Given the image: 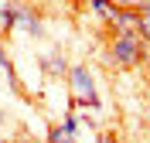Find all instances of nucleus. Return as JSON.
Listing matches in <instances>:
<instances>
[{"mask_svg":"<svg viewBox=\"0 0 150 143\" xmlns=\"http://www.w3.org/2000/svg\"><path fill=\"white\" fill-rule=\"evenodd\" d=\"M72 143H79V140H72Z\"/></svg>","mask_w":150,"mask_h":143,"instance_id":"nucleus-13","label":"nucleus"},{"mask_svg":"<svg viewBox=\"0 0 150 143\" xmlns=\"http://www.w3.org/2000/svg\"><path fill=\"white\" fill-rule=\"evenodd\" d=\"M147 55H150V48L143 44L140 34H112V38H109V58H112L120 68H137V65H143Z\"/></svg>","mask_w":150,"mask_h":143,"instance_id":"nucleus-1","label":"nucleus"},{"mask_svg":"<svg viewBox=\"0 0 150 143\" xmlns=\"http://www.w3.org/2000/svg\"><path fill=\"white\" fill-rule=\"evenodd\" d=\"M0 72H4V78H7V85H10V89H21V82H17V72H14V61L7 58L4 44H0Z\"/></svg>","mask_w":150,"mask_h":143,"instance_id":"nucleus-8","label":"nucleus"},{"mask_svg":"<svg viewBox=\"0 0 150 143\" xmlns=\"http://www.w3.org/2000/svg\"><path fill=\"white\" fill-rule=\"evenodd\" d=\"M65 85L72 102H89V106H103L99 99V89H96V75L89 72V65H72L65 75Z\"/></svg>","mask_w":150,"mask_h":143,"instance_id":"nucleus-2","label":"nucleus"},{"mask_svg":"<svg viewBox=\"0 0 150 143\" xmlns=\"http://www.w3.org/2000/svg\"><path fill=\"white\" fill-rule=\"evenodd\" d=\"M68 58H65V51L62 48H51L48 55H41V72H45L48 78H65L68 75Z\"/></svg>","mask_w":150,"mask_h":143,"instance_id":"nucleus-4","label":"nucleus"},{"mask_svg":"<svg viewBox=\"0 0 150 143\" xmlns=\"http://www.w3.org/2000/svg\"><path fill=\"white\" fill-rule=\"evenodd\" d=\"M0 143H4V140H0Z\"/></svg>","mask_w":150,"mask_h":143,"instance_id":"nucleus-14","label":"nucleus"},{"mask_svg":"<svg viewBox=\"0 0 150 143\" xmlns=\"http://www.w3.org/2000/svg\"><path fill=\"white\" fill-rule=\"evenodd\" d=\"M72 4H89V0H72Z\"/></svg>","mask_w":150,"mask_h":143,"instance_id":"nucleus-12","label":"nucleus"},{"mask_svg":"<svg viewBox=\"0 0 150 143\" xmlns=\"http://www.w3.org/2000/svg\"><path fill=\"white\" fill-rule=\"evenodd\" d=\"M137 24H140L137 7H116V14L109 20V34H137Z\"/></svg>","mask_w":150,"mask_h":143,"instance_id":"nucleus-3","label":"nucleus"},{"mask_svg":"<svg viewBox=\"0 0 150 143\" xmlns=\"http://www.w3.org/2000/svg\"><path fill=\"white\" fill-rule=\"evenodd\" d=\"M96 143H123V140H120L116 133H99V140H96Z\"/></svg>","mask_w":150,"mask_h":143,"instance_id":"nucleus-10","label":"nucleus"},{"mask_svg":"<svg viewBox=\"0 0 150 143\" xmlns=\"http://www.w3.org/2000/svg\"><path fill=\"white\" fill-rule=\"evenodd\" d=\"M17 31H21V34H28V38H41V34H45V24H41V17H38V10H31V7H21Z\"/></svg>","mask_w":150,"mask_h":143,"instance_id":"nucleus-5","label":"nucleus"},{"mask_svg":"<svg viewBox=\"0 0 150 143\" xmlns=\"http://www.w3.org/2000/svg\"><path fill=\"white\" fill-rule=\"evenodd\" d=\"M17 17H21V4L4 0V4H0V31H4V34H14V31H17Z\"/></svg>","mask_w":150,"mask_h":143,"instance_id":"nucleus-6","label":"nucleus"},{"mask_svg":"<svg viewBox=\"0 0 150 143\" xmlns=\"http://www.w3.org/2000/svg\"><path fill=\"white\" fill-rule=\"evenodd\" d=\"M137 34L143 38V44L150 48V10H140V24H137Z\"/></svg>","mask_w":150,"mask_h":143,"instance_id":"nucleus-9","label":"nucleus"},{"mask_svg":"<svg viewBox=\"0 0 150 143\" xmlns=\"http://www.w3.org/2000/svg\"><path fill=\"white\" fill-rule=\"evenodd\" d=\"M85 7H89V17H96L99 24H109L112 14H116V4L112 0H89Z\"/></svg>","mask_w":150,"mask_h":143,"instance_id":"nucleus-7","label":"nucleus"},{"mask_svg":"<svg viewBox=\"0 0 150 143\" xmlns=\"http://www.w3.org/2000/svg\"><path fill=\"white\" fill-rule=\"evenodd\" d=\"M116 7H137V0H112Z\"/></svg>","mask_w":150,"mask_h":143,"instance_id":"nucleus-11","label":"nucleus"}]
</instances>
